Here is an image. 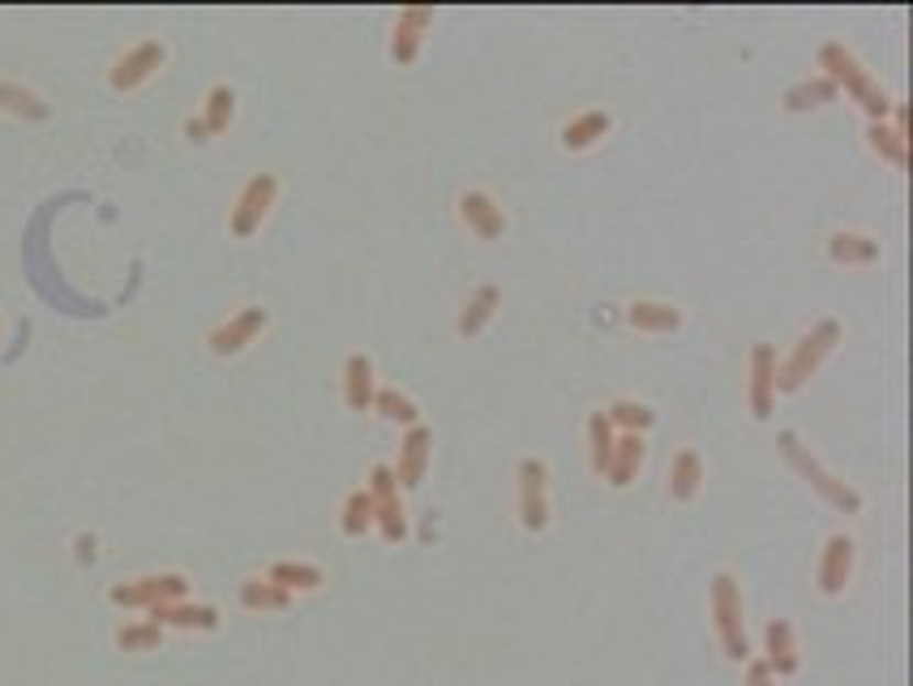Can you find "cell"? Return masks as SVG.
<instances>
[{
  "mask_svg": "<svg viewBox=\"0 0 913 686\" xmlns=\"http://www.w3.org/2000/svg\"><path fill=\"white\" fill-rule=\"evenodd\" d=\"M613 443H618V429L609 425V416H605V407H600V412L588 416V464H593L596 477H605L609 455H613Z\"/></svg>",
  "mask_w": 913,
  "mask_h": 686,
  "instance_id": "f546056e",
  "label": "cell"
},
{
  "mask_svg": "<svg viewBox=\"0 0 913 686\" xmlns=\"http://www.w3.org/2000/svg\"><path fill=\"white\" fill-rule=\"evenodd\" d=\"M163 644V627L160 622H124L117 631L120 652H155Z\"/></svg>",
  "mask_w": 913,
  "mask_h": 686,
  "instance_id": "e575fe53",
  "label": "cell"
},
{
  "mask_svg": "<svg viewBox=\"0 0 913 686\" xmlns=\"http://www.w3.org/2000/svg\"><path fill=\"white\" fill-rule=\"evenodd\" d=\"M627 323L635 330H648V335H670L682 326V309L665 305V301H635V305H627Z\"/></svg>",
  "mask_w": 913,
  "mask_h": 686,
  "instance_id": "d4e9b609",
  "label": "cell"
},
{
  "mask_svg": "<svg viewBox=\"0 0 913 686\" xmlns=\"http://www.w3.org/2000/svg\"><path fill=\"white\" fill-rule=\"evenodd\" d=\"M849 575H854V536L833 532V536L824 541L819 570H815L819 592H824V597H840V592H845V584H849Z\"/></svg>",
  "mask_w": 913,
  "mask_h": 686,
  "instance_id": "7c38bea8",
  "label": "cell"
},
{
  "mask_svg": "<svg viewBox=\"0 0 913 686\" xmlns=\"http://www.w3.org/2000/svg\"><path fill=\"white\" fill-rule=\"evenodd\" d=\"M267 323H271V314H267L262 305H244V309H237L228 323H219L210 335H206V348H210L215 357H240V352L267 330Z\"/></svg>",
  "mask_w": 913,
  "mask_h": 686,
  "instance_id": "30bf717a",
  "label": "cell"
},
{
  "mask_svg": "<svg viewBox=\"0 0 913 686\" xmlns=\"http://www.w3.org/2000/svg\"><path fill=\"white\" fill-rule=\"evenodd\" d=\"M430 455H434V434L425 425H412L399 443V464H395V481L399 489H416L430 472Z\"/></svg>",
  "mask_w": 913,
  "mask_h": 686,
  "instance_id": "4fadbf2b",
  "label": "cell"
},
{
  "mask_svg": "<svg viewBox=\"0 0 913 686\" xmlns=\"http://www.w3.org/2000/svg\"><path fill=\"white\" fill-rule=\"evenodd\" d=\"M828 258L840 266H871V262H879V241L867 232H833L828 237Z\"/></svg>",
  "mask_w": 913,
  "mask_h": 686,
  "instance_id": "cb8c5ba5",
  "label": "cell"
},
{
  "mask_svg": "<svg viewBox=\"0 0 913 686\" xmlns=\"http://www.w3.org/2000/svg\"><path fill=\"white\" fill-rule=\"evenodd\" d=\"M747 400H751L754 421H768L776 407V352L772 344H754L751 348V382H747Z\"/></svg>",
  "mask_w": 913,
  "mask_h": 686,
  "instance_id": "8fae6325",
  "label": "cell"
},
{
  "mask_svg": "<svg viewBox=\"0 0 913 686\" xmlns=\"http://www.w3.org/2000/svg\"><path fill=\"white\" fill-rule=\"evenodd\" d=\"M519 524L528 532L550 527V468L536 455L519 459Z\"/></svg>",
  "mask_w": 913,
  "mask_h": 686,
  "instance_id": "ba28073f",
  "label": "cell"
},
{
  "mask_svg": "<svg viewBox=\"0 0 913 686\" xmlns=\"http://www.w3.org/2000/svg\"><path fill=\"white\" fill-rule=\"evenodd\" d=\"M665 489H670L674 502H691L704 489V459L695 450H677L674 464H670V477H665Z\"/></svg>",
  "mask_w": 913,
  "mask_h": 686,
  "instance_id": "7402d4cb",
  "label": "cell"
},
{
  "mask_svg": "<svg viewBox=\"0 0 913 686\" xmlns=\"http://www.w3.org/2000/svg\"><path fill=\"white\" fill-rule=\"evenodd\" d=\"M373 395H378V378H373V361L365 352H352L344 361V404L352 412H369L373 407Z\"/></svg>",
  "mask_w": 913,
  "mask_h": 686,
  "instance_id": "e0dca14e",
  "label": "cell"
},
{
  "mask_svg": "<svg viewBox=\"0 0 913 686\" xmlns=\"http://www.w3.org/2000/svg\"><path fill=\"white\" fill-rule=\"evenodd\" d=\"M434 22V9H403L391 31V61L395 65H412L421 56V43H425V31Z\"/></svg>",
  "mask_w": 913,
  "mask_h": 686,
  "instance_id": "2e32d148",
  "label": "cell"
},
{
  "mask_svg": "<svg viewBox=\"0 0 913 686\" xmlns=\"http://www.w3.org/2000/svg\"><path fill=\"white\" fill-rule=\"evenodd\" d=\"M0 112H9V117H18V121H47V117H52V108H47L43 95H35L31 86L9 81V78H0Z\"/></svg>",
  "mask_w": 913,
  "mask_h": 686,
  "instance_id": "ffe728a7",
  "label": "cell"
},
{
  "mask_svg": "<svg viewBox=\"0 0 913 686\" xmlns=\"http://www.w3.org/2000/svg\"><path fill=\"white\" fill-rule=\"evenodd\" d=\"M185 138H189V142H210V138H206V129H202L198 117H194V121H185Z\"/></svg>",
  "mask_w": 913,
  "mask_h": 686,
  "instance_id": "8d00e7d4",
  "label": "cell"
},
{
  "mask_svg": "<svg viewBox=\"0 0 913 686\" xmlns=\"http://www.w3.org/2000/svg\"><path fill=\"white\" fill-rule=\"evenodd\" d=\"M867 142H871L874 155L888 160L896 172L910 167V138H905V129H896V124H888V121H874V124H867Z\"/></svg>",
  "mask_w": 913,
  "mask_h": 686,
  "instance_id": "484cf974",
  "label": "cell"
},
{
  "mask_svg": "<svg viewBox=\"0 0 913 686\" xmlns=\"http://www.w3.org/2000/svg\"><path fill=\"white\" fill-rule=\"evenodd\" d=\"M459 215H464V224L477 232L480 241H498V237L507 232V215H502V206L493 203L485 189H468V194H459Z\"/></svg>",
  "mask_w": 913,
  "mask_h": 686,
  "instance_id": "9a60e30c",
  "label": "cell"
},
{
  "mask_svg": "<svg viewBox=\"0 0 913 686\" xmlns=\"http://www.w3.org/2000/svg\"><path fill=\"white\" fill-rule=\"evenodd\" d=\"M202 129H206V138H219V133H228L232 129V121H237V90L232 86H210L206 90V104H202Z\"/></svg>",
  "mask_w": 913,
  "mask_h": 686,
  "instance_id": "603a6c76",
  "label": "cell"
},
{
  "mask_svg": "<svg viewBox=\"0 0 913 686\" xmlns=\"http://www.w3.org/2000/svg\"><path fill=\"white\" fill-rule=\"evenodd\" d=\"M189 597V579L176 575V570H163V575H142V579H129L112 588V606L120 609H160L172 601H185Z\"/></svg>",
  "mask_w": 913,
  "mask_h": 686,
  "instance_id": "8992f818",
  "label": "cell"
},
{
  "mask_svg": "<svg viewBox=\"0 0 913 686\" xmlns=\"http://www.w3.org/2000/svg\"><path fill=\"white\" fill-rule=\"evenodd\" d=\"M605 416H609V425L613 429H622V434H639L643 438V429H652V407L635 404V400H618V404L605 407Z\"/></svg>",
  "mask_w": 913,
  "mask_h": 686,
  "instance_id": "d6a6232c",
  "label": "cell"
},
{
  "mask_svg": "<svg viewBox=\"0 0 913 686\" xmlns=\"http://www.w3.org/2000/svg\"><path fill=\"white\" fill-rule=\"evenodd\" d=\"M240 606L244 609H287L292 606V592L275 588L271 579H244V584H240Z\"/></svg>",
  "mask_w": 913,
  "mask_h": 686,
  "instance_id": "836d02e7",
  "label": "cell"
},
{
  "mask_svg": "<svg viewBox=\"0 0 913 686\" xmlns=\"http://www.w3.org/2000/svg\"><path fill=\"white\" fill-rule=\"evenodd\" d=\"M609 129H613V117H609V112H600V108L579 112L575 121L562 124V151H588V146H596Z\"/></svg>",
  "mask_w": 913,
  "mask_h": 686,
  "instance_id": "44dd1931",
  "label": "cell"
},
{
  "mask_svg": "<svg viewBox=\"0 0 913 686\" xmlns=\"http://www.w3.org/2000/svg\"><path fill=\"white\" fill-rule=\"evenodd\" d=\"M369 498H373V527L382 532V541H407V511L399 502V481L391 464H378L369 472Z\"/></svg>",
  "mask_w": 913,
  "mask_h": 686,
  "instance_id": "52a82bcc",
  "label": "cell"
},
{
  "mask_svg": "<svg viewBox=\"0 0 913 686\" xmlns=\"http://www.w3.org/2000/svg\"><path fill=\"white\" fill-rule=\"evenodd\" d=\"M151 622L176 627V631H215L219 627V609L215 606H189V601H172V606L151 609Z\"/></svg>",
  "mask_w": 913,
  "mask_h": 686,
  "instance_id": "d6986e66",
  "label": "cell"
},
{
  "mask_svg": "<svg viewBox=\"0 0 913 686\" xmlns=\"http://www.w3.org/2000/svg\"><path fill=\"white\" fill-rule=\"evenodd\" d=\"M713 622L716 640L729 661H751V640H747V613H742V588L729 570L713 579Z\"/></svg>",
  "mask_w": 913,
  "mask_h": 686,
  "instance_id": "277c9868",
  "label": "cell"
},
{
  "mask_svg": "<svg viewBox=\"0 0 913 686\" xmlns=\"http://www.w3.org/2000/svg\"><path fill=\"white\" fill-rule=\"evenodd\" d=\"M339 527H344V536H365V532L373 527V498H369V489H352V493L344 498Z\"/></svg>",
  "mask_w": 913,
  "mask_h": 686,
  "instance_id": "1f68e13d",
  "label": "cell"
},
{
  "mask_svg": "<svg viewBox=\"0 0 913 686\" xmlns=\"http://www.w3.org/2000/svg\"><path fill=\"white\" fill-rule=\"evenodd\" d=\"M498 305H502V292H498L493 283H485V287H477V292L468 296V305H464V314H459V323H455V330H459L464 339H472V335H480V330L489 326V318L498 314Z\"/></svg>",
  "mask_w": 913,
  "mask_h": 686,
  "instance_id": "4316f807",
  "label": "cell"
},
{
  "mask_svg": "<svg viewBox=\"0 0 913 686\" xmlns=\"http://www.w3.org/2000/svg\"><path fill=\"white\" fill-rule=\"evenodd\" d=\"M267 579H271L275 588H283V592H318L322 584H326L322 566H314V563H275L271 570H267Z\"/></svg>",
  "mask_w": 913,
  "mask_h": 686,
  "instance_id": "83f0119b",
  "label": "cell"
},
{
  "mask_svg": "<svg viewBox=\"0 0 913 686\" xmlns=\"http://www.w3.org/2000/svg\"><path fill=\"white\" fill-rule=\"evenodd\" d=\"M776 450L785 455V464H790L797 477L811 484V489H815V493H819L828 507L845 511V515H858V511H862V493H858L854 484L840 481L836 472H828V468H824V464L811 455V446L797 438L794 429H781V434H776Z\"/></svg>",
  "mask_w": 913,
  "mask_h": 686,
  "instance_id": "7a4b0ae2",
  "label": "cell"
},
{
  "mask_svg": "<svg viewBox=\"0 0 913 686\" xmlns=\"http://www.w3.org/2000/svg\"><path fill=\"white\" fill-rule=\"evenodd\" d=\"M373 412H382V421H391V425H403V429L421 425V407L412 404L403 391H395V386H382V391L373 395Z\"/></svg>",
  "mask_w": 913,
  "mask_h": 686,
  "instance_id": "4dcf8cb0",
  "label": "cell"
},
{
  "mask_svg": "<svg viewBox=\"0 0 913 686\" xmlns=\"http://www.w3.org/2000/svg\"><path fill=\"white\" fill-rule=\"evenodd\" d=\"M163 61H167V47H163L160 40L133 43L117 65L108 69V86H112L117 95H129V90H138V86H146V81L155 78V74L163 69Z\"/></svg>",
  "mask_w": 913,
  "mask_h": 686,
  "instance_id": "9c48e42d",
  "label": "cell"
},
{
  "mask_svg": "<svg viewBox=\"0 0 913 686\" xmlns=\"http://www.w3.org/2000/svg\"><path fill=\"white\" fill-rule=\"evenodd\" d=\"M275 198H279V176L275 172H253V176L244 181V189L237 194L232 215H228L232 237H237V241H249V237L267 224V215H271Z\"/></svg>",
  "mask_w": 913,
  "mask_h": 686,
  "instance_id": "5b68a950",
  "label": "cell"
},
{
  "mask_svg": "<svg viewBox=\"0 0 913 686\" xmlns=\"http://www.w3.org/2000/svg\"><path fill=\"white\" fill-rule=\"evenodd\" d=\"M840 344V323L836 318H819L802 339L794 344V352L776 364V395H794L806 386V378L819 373V364L828 361Z\"/></svg>",
  "mask_w": 913,
  "mask_h": 686,
  "instance_id": "3957f363",
  "label": "cell"
},
{
  "mask_svg": "<svg viewBox=\"0 0 913 686\" xmlns=\"http://www.w3.org/2000/svg\"><path fill=\"white\" fill-rule=\"evenodd\" d=\"M643 459H648V443L639 434H618L613 455H609V468H605V481L613 484V489H627L639 477Z\"/></svg>",
  "mask_w": 913,
  "mask_h": 686,
  "instance_id": "ac0fdd59",
  "label": "cell"
},
{
  "mask_svg": "<svg viewBox=\"0 0 913 686\" xmlns=\"http://www.w3.org/2000/svg\"><path fill=\"white\" fill-rule=\"evenodd\" d=\"M747 686H776V678L763 661H747Z\"/></svg>",
  "mask_w": 913,
  "mask_h": 686,
  "instance_id": "d590c367",
  "label": "cell"
},
{
  "mask_svg": "<svg viewBox=\"0 0 913 686\" xmlns=\"http://www.w3.org/2000/svg\"><path fill=\"white\" fill-rule=\"evenodd\" d=\"M763 665L772 669V678H790V674H797V640H794V627L785 622V618H772L768 627H763Z\"/></svg>",
  "mask_w": 913,
  "mask_h": 686,
  "instance_id": "5bb4252c",
  "label": "cell"
},
{
  "mask_svg": "<svg viewBox=\"0 0 913 686\" xmlns=\"http://www.w3.org/2000/svg\"><path fill=\"white\" fill-rule=\"evenodd\" d=\"M819 69H824V78L833 81L836 90H845V95L867 112V121L871 124L892 117V95L858 65V56H854L845 43H824V47H819Z\"/></svg>",
  "mask_w": 913,
  "mask_h": 686,
  "instance_id": "6da1fadb",
  "label": "cell"
},
{
  "mask_svg": "<svg viewBox=\"0 0 913 686\" xmlns=\"http://www.w3.org/2000/svg\"><path fill=\"white\" fill-rule=\"evenodd\" d=\"M836 90L833 81L824 78V74H815V78L797 81V86H790L785 90V112H815V108H824V104H833Z\"/></svg>",
  "mask_w": 913,
  "mask_h": 686,
  "instance_id": "f1b7e54d",
  "label": "cell"
}]
</instances>
